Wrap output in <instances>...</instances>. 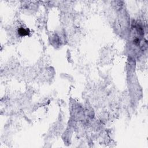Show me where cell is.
Listing matches in <instances>:
<instances>
[{
    "mask_svg": "<svg viewBox=\"0 0 148 148\" xmlns=\"http://www.w3.org/2000/svg\"><path fill=\"white\" fill-rule=\"evenodd\" d=\"M18 33L21 36H25V35H28L30 34V31L28 29H25L23 28H19L18 30Z\"/></svg>",
    "mask_w": 148,
    "mask_h": 148,
    "instance_id": "1",
    "label": "cell"
}]
</instances>
